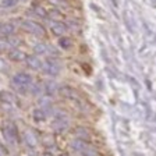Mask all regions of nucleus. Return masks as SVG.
<instances>
[{
    "instance_id": "nucleus-1",
    "label": "nucleus",
    "mask_w": 156,
    "mask_h": 156,
    "mask_svg": "<svg viewBox=\"0 0 156 156\" xmlns=\"http://www.w3.org/2000/svg\"><path fill=\"white\" fill-rule=\"evenodd\" d=\"M11 81H13V85H16V88L20 92H25L29 85L32 84V77H31L28 73L20 71V73H17V74H14Z\"/></svg>"
},
{
    "instance_id": "nucleus-2",
    "label": "nucleus",
    "mask_w": 156,
    "mask_h": 156,
    "mask_svg": "<svg viewBox=\"0 0 156 156\" xmlns=\"http://www.w3.org/2000/svg\"><path fill=\"white\" fill-rule=\"evenodd\" d=\"M21 27H23V29H25L27 32L32 34V35H35V36H39V38H42V36L45 35V29H43V27H41L38 23H34V21L25 20V21L21 23Z\"/></svg>"
},
{
    "instance_id": "nucleus-3",
    "label": "nucleus",
    "mask_w": 156,
    "mask_h": 156,
    "mask_svg": "<svg viewBox=\"0 0 156 156\" xmlns=\"http://www.w3.org/2000/svg\"><path fill=\"white\" fill-rule=\"evenodd\" d=\"M42 66H43L45 73L49 75H53V77H55V75H57L58 73H60V64H58V62L53 57H48L45 60V63H42Z\"/></svg>"
},
{
    "instance_id": "nucleus-4",
    "label": "nucleus",
    "mask_w": 156,
    "mask_h": 156,
    "mask_svg": "<svg viewBox=\"0 0 156 156\" xmlns=\"http://www.w3.org/2000/svg\"><path fill=\"white\" fill-rule=\"evenodd\" d=\"M3 136L10 145H17L18 144V134H17L16 127L13 124H9L3 128Z\"/></svg>"
},
{
    "instance_id": "nucleus-5",
    "label": "nucleus",
    "mask_w": 156,
    "mask_h": 156,
    "mask_svg": "<svg viewBox=\"0 0 156 156\" xmlns=\"http://www.w3.org/2000/svg\"><path fill=\"white\" fill-rule=\"evenodd\" d=\"M53 128H55L57 133L64 131L66 128H68V119L63 113L57 114V116H56V119H55V121H53Z\"/></svg>"
},
{
    "instance_id": "nucleus-6",
    "label": "nucleus",
    "mask_w": 156,
    "mask_h": 156,
    "mask_svg": "<svg viewBox=\"0 0 156 156\" xmlns=\"http://www.w3.org/2000/svg\"><path fill=\"white\" fill-rule=\"evenodd\" d=\"M25 62H27V66H28L31 70H34V71H38V70L42 68V62L34 55L32 56H25Z\"/></svg>"
},
{
    "instance_id": "nucleus-7",
    "label": "nucleus",
    "mask_w": 156,
    "mask_h": 156,
    "mask_svg": "<svg viewBox=\"0 0 156 156\" xmlns=\"http://www.w3.org/2000/svg\"><path fill=\"white\" fill-rule=\"evenodd\" d=\"M7 53H9V57L13 62H23V60H25V55L17 48H11Z\"/></svg>"
},
{
    "instance_id": "nucleus-8",
    "label": "nucleus",
    "mask_w": 156,
    "mask_h": 156,
    "mask_svg": "<svg viewBox=\"0 0 156 156\" xmlns=\"http://www.w3.org/2000/svg\"><path fill=\"white\" fill-rule=\"evenodd\" d=\"M52 32H53V35H56V36H64V34L67 32V28H66L64 24L56 21V23L52 24Z\"/></svg>"
},
{
    "instance_id": "nucleus-9",
    "label": "nucleus",
    "mask_w": 156,
    "mask_h": 156,
    "mask_svg": "<svg viewBox=\"0 0 156 156\" xmlns=\"http://www.w3.org/2000/svg\"><path fill=\"white\" fill-rule=\"evenodd\" d=\"M0 102L6 105H13L16 102V96L10 91H0Z\"/></svg>"
},
{
    "instance_id": "nucleus-10",
    "label": "nucleus",
    "mask_w": 156,
    "mask_h": 156,
    "mask_svg": "<svg viewBox=\"0 0 156 156\" xmlns=\"http://www.w3.org/2000/svg\"><path fill=\"white\" fill-rule=\"evenodd\" d=\"M24 142H25V145L28 146V148H35V146L38 145V140H36V136L34 135V133H31V131H27V133L24 134Z\"/></svg>"
},
{
    "instance_id": "nucleus-11",
    "label": "nucleus",
    "mask_w": 156,
    "mask_h": 156,
    "mask_svg": "<svg viewBox=\"0 0 156 156\" xmlns=\"http://www.w3.org/2000/svg\"><path fill=\"white\" fill-rule=\"evenodd\" d=\"M71 146H73V149H74V151L82 153L89 145H88L87 141H82V140H78V138H75V140L71 142Z\"/></svg>"
},
{
    "instance_id": "nucleus-12",
    "label": "nucleus",
    "mask_w": 156,
    "mask_h": 156,
    "mask_svg": "<svg viewBox=\"0 0 156 156\" xmlns=\"http://www.w3.org/2000/svg\"><path fill=\"white\" fill-rule=\"evenodd\" d=\"M58 92H60L64 98H67V99H78L77 92L70 87H62L60 89H58Z\"/></svg>"
},
{
    "instance_id": "nucleus-13",
    "label": "nucleus",
    "mask_w": 156,
    "mask_h": 156,
    "mask_svg": "<svg viewBox=\"0 0 156 156\" xmlns=\"http://www.w3.org/2000/svg\"><path fill=\"white\" fill-rule=\"evenodd\" d=\"M14 25L11 23H3L0 25V35L3 36H10V35H14Z\"/></svg>"
},
{
    "instance_id": "nucleus-14",
    "label": "nucleus",
    "mask_w": 156,
    "mask_h": 156,
    "mask_svg": "<svg viewBox=\"0 0 156 156\" xmlns=\"http://www.w3.org/2000/svg\"><path fill=\"white\" fill-rule=\"evenodd\" d=\"M75 134H77V138L78 140H82V141H89L91 138V134H89V130L85 128V127H78L77 130H75Z\"/></svg>"
},
{
    "instance_id": "nucleus-15",
    "label": "nucleus",
    "mask_w": 156,
    "mask_h": 156,
    "mask_svg": "<svg viewBox=\"0 0 156 156\" xmlns=\"http://www.w3.org/2000/svg\"><path fill=\"white\" fill-rule=\"evenodd\" d=\"M32 119L36 123H42L46 120V112L43 109H34L32 110Z\"/></svg>"
},
{
    "instance_id": "nucleus-16",
    "label": "nucleus",
    "mask_w": 156,
    "mask_h": 156,
    "mask_svg": "<svg viewBox=\"0 0 156 156\" xmlns=\"http://www.w3.org/2000/svg\"><path fill=\"white\" fill-rule=\"evenodd\" d=\"M43 91L48 95H55L56 91H57V85H56L55 81H48L45 84V87H43Z\"/></svg>"
},
{
    "instance_id": "nucleus-17",
    "label": "nucleus",
    "mask_w": 156,
    "mask_h": 156,
    "mask_svg": "<svg viewBox=\"0 0 156 156\" xmlns=\"http://www.w3.org/2000/svg\"><path fill=\"white\" fill-rule=\"evenodd\" d=\"M58 46L62 49H70L73 46V41L70 38H67V36H60V39H58Z\"/></svg>"
},
{
    "instance_id": "nucleus-18",
    "label": "nucleus",
    "mask_w": 156,
    "mask_h": 156,
    "mask_svg": "<svg viewBox=\"0 0 156 156\" xmlns=\"http://www.w3.org/2000/svg\"><path fill=\"white\" fill-rule=\"evenodd\" d=\"M34 52H35L36 55H45V53L48 52V46H46V43L38 42L34 45Z\"/></svg>"
},
{
    "instance_id": "nucleus-19",
    "label": "nucleus",
    "mask_w": 156,
    "mask_h": 156,
    "mask_svg": "<svg viewBox=\"0 0 156 156\" xmlns=\"http://www.w3.org/2000/svg\"><path fill=\"white\" fill-rule=\"evenodd\" d=\"M7 43H9L10 46H13V48H17V46L21 45V39L14 35H10V36H7Z\"/></svg>"
},
{
    "instance_id": "nucleus-20",
    "label": "nucleus",
    "mask_w": 156,
    "mask_h": 156,
    "mask_svg": "<svg viewBox=\"0 0 156 156\" xmlns=\"http://www.w3.org/2000/svg\"><path fill=\"white\" fill-rule=\"evenodd\" d=\"M17 3H20V0H2V6L3 7H14Z\"/></svg>"
},
{
    "instance_id": "nucleus-21",
    "label": "nucleus",
    "mask_w": 156,
    "mask_h": 156,
    "mask_svg": "<svg viewBox=\"0 0 156 156\" xmlns=\"http://www.w3.org/2000/svg\"><path fill=\"white\" fill-rule=\"evenodd\" d=\"M9 71V63L4 58L0 57V73H7Z\"/></svg>"
},
{
    "instance_id": "nucleus-22",
    "label": "nucleus",
    "mask_w": 156,
    "mask_h": 156,
    "mask_svg": "<svg viewBox=\"0 0 156 156\" xmlns=\"http://www.w3.org/2000/svg\"><path fill=\"white\" fill-rule=\"evenodd\" d=\"M10 45L7 43V41H0V52H9Z\"/></svg>"
},
{
    "instance_id": "nucleus-23",
    "label": "nucleus",
    "mask_w": 156,
    "mask_h": 156,
    "mask_svg": "<svg viewBox=\"0 0 156 156\" xmlns=\"http://www.w3.org/2000/svg\"><path fill=\"white\" fill-rule=\"evenodd\" d=\"M46 17H49V18H56V20H60V18H62V14H60V13H57V11H50V13H49Z\"/></svg>"
},
{
    "instance_id": "nucleus-24",
    "label": "nucleus",
    "mask_w": 156,
    "mask_h": 156,
    "mask_svg": "<svg viewBox=\"0 0 156 156\" xmlns=\"http://www.w3.org/2000/svg\"><path fill=\"white\" fill-rule=\"evenodd\" d=\"M50 4H55V6H66L64 2H62V0H48Z\"/></svg>"
},
{
    "instance_id": "nucleus-25",
    "label": "nucleus",
    "mask_w": 156,
    "mask_h": 156,
    "mask_svg": "<svg viewBox=\"0 0 156 156\" xmlns=\"http://www.w3.org/2000/svg\"><path fill=\"white\" fill-rule=\"evenodd\" d=\"M39 92H41V89H39V87H36V85H35V87H32V94H39Z\"/></svg>"
},
{
    "instance_id": "nucleus-26",
    "label": "nucleus",
    "mask_w": 156,
    "mask_h": 156,
    "mask_svg": "<svg viewBox=\"0 0 156 156\" xmlns=\"http://www.w3.org/2000/svg\"><path fill=\"white\" fill-rule=\"evenodd\" d=\"M58 156H67V155H66V153H60V155H58Z\"/></svg>"
}]
</instances>
